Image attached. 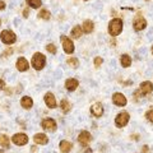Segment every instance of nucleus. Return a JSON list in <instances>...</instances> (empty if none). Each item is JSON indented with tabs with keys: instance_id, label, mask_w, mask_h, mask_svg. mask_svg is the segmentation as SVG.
Returning <instances> with one entry per match:
<instances>
[{
	"instance_id": "473e14b6",
	"label": "nucleus",
	"mask_w": 153,
	"mask_h": 153,
	"mask_svg": "<svg viewBox=\"0 0 153 153\" xmlns=\"http://www.w3.org/2000/svg\"><path fill=\"white\" fill-rule=\"evenodd\" d=\"M147 151H148V147H147V146H144V147H143V149H142V152H143V153H146Z\"/></svg>"
},
{
	"instance_id": "c9c22d12",
	"label": "nucleus",
	"mask_w": 153,
	"mask_h": 153,
	"mask_svg": "<svg viewBox=\"0 0 153 153\" xmlns=\"http://www.w3.org/2000/svg\"><path fill=\"white\" fill-rule=\"evenodd\" d=\"M152 54H153V46H152Z\"/></svg>"
},
{
	"instance_id": "9b49d317",
	"label": "nucleus",
	"mask_w": 153,
	"mask_h": 153,
	"mask_svg": "<svg viewBox=\"0 0 153 153\" xmlns=\"http://www.w3.org/2000/svg\"><path fill=\"white\" fill-rule=\"evenodd\" d=\"M45 102L50 108H55L56 107V98L54 97V94H52L51 92L45 94Z\"/></svg>"
},
{
	"instance_id": "f8f14e48",
	"label": "nucleus",
	"mask_w": 153,
	"mask_h": 153,
	"mask_svg": "<svg viewBox=\"0 0 153 153\" xmlns=\"http://www.w3.org/2000/svg\"><path fill=\"white\" fill-rule=\"evenodd\" d=\"M33 140H35V143H37V144H47L49 138H47L46 134H44V133H38V134H35Z\"/></svg>"
},
{
	"instance_id": "39448f33",
	"label": "nucleus",
	"mask_w": 153,
	"mask_h": 153,
	"mask_svg": "<svg viewBox=\"0 0 153 153\" xmlns=\"http://www.w3.org/2000/svg\"><path fill=\"white\" fill-rule=\"evenodd\" d=\"M12 140H13V143L16 146H25V144H27V142H28V137L26 135V134H23V133H18V134H14Z\"/></svg>"
},
{
	"instance_id": "6ab92c4d",
	"label": "nucleus",
	"mask_w": 153,
	"mask_h": 153,
	"mask_svg": "<svg viewBox=\"0 0 153 153\" xmlns=\"http://www.w3.org/2000/svg\"><path fill=\"white\" fill-rule=\"evenodd\" d=\"M93 22L92 21H89V19H87V21H84L83 22V31L85 33H91L93 31Z\"/></svg>"
},
{
	"instance_id": "2eb2a0df",
	"label": "nucleus",
	"mask_w": 153,
	"mask_h": 153,
	"mask_svg": "<svg viewBox=\"0 0 153 153\" xmlns=\"http://www.w3.org/2000/svg\"><path fill=\"white\" fill-rule=\"evenodd\" d=\"M17 69L19 71H26L28 69V61L26 60V57H19L17 60Z\"/></svg>"
},
{
	"instance_id": "9d476101",
	"label": "nucleus",
	"mask_w": 153,
	"mask_h": 153,
	"mask_svg": "<svg viewBox=\"0 0 153 153\" xmlns=\"http://www.w3.org/2000/svg\"><path fill=\"white\" fill-rule=\"evenodd\" d=\"M91 140H92V135H91L88 131H85V130L80 133V134H79V137H78V142H79L82 146H84V147L87 146Z\"/></svg>"
},
{
	"instance_id": "5701e85b",
	"label": "nucleus",
	"mask_w": 153,
	"mask_h": 153,
	"mask_svg": "<svg viewBox=\"0 0 153 153\" xmlns=\"http://www.w3.org/2000/svg\"><path fill=\"white\" fill-rule=\"evenodd\" d=\"M60 107L63 110V112H69L70 111V103L69 101H66V100H63L60 103Z\"/></svg>"
},
{
	"instance_id": "f3484780",
	"label": "nucleus",
	"mask_w": 153,
	"mask_h": 153,
	"mask_svg": "<svg viewBox=\"0 0 153 153\" xmlns=\"http://www.w3.org/2000/svg\"><path fill=\"white\" fill-rule=\"evenodd\" d=\"M21 105H22V107H25V108L28 110V108L32 107L33 101H32L31 97H28V96H25V97H22V100H21Z\"/></svg>"
},
{
	"instance_id": "7ed1b4c3",
	"label": "nucleus",
	"mask_w": 153,
	"mask_h": 153,
	"mask_svg": "<svg viewBox=\"0 0 153 153\" xmlns=\"http://www.w3.org/2000/svg\"><path fill=\"white\" fill-rule=\"evenodd\" d=\"M16 38H17L16 33L9 31V30L3 31L1 35H0V40H1V42L5 44V45H10V44H13V42H16Z\"/></svg>"
},
{
	"instance_id": "2f4dec72",
	"label": "nucleus",
	"mask_w": 153,
	"mask_h": 153,
	"mask_svg": "<svg viewBox=\"0 0 153 153\" xmlns=\"http://www.w3.org/2000/svg\"><path fill=\"white\" fill-rule=\"evenodd\" d=\"M3 9H5V3L0 1V10H3Z\"/></svg>"
},
{
	"instance_id": "4468645a",
	"label": "nucleus",
	"mask_w": 153,
	"mask_h": 153,
	"mask_svg": "<svg viewBox=\"0 0 153 153\" xmlns=\"http://www.w3.org/2000/svg\"><path fill=\"white\" fill-rule=\"evenodd\" d=\"M153 91V84L151 82H143L139 87V92L143 94H148Z\"/></svg>"
},
{
	"instance_id": "aec40b11",
	"label": "nucleus",
	"mask_w": 153,
	"mask_h": 153,
	"mask_svg": "<svg viewBox=\"0 0 153 153\" xmlns=\"http://www.w3.org/2000/svg\"><path fill=\"white\" fill-rule=\"evenodd\" d=\"M71 143L70 142H66V140H63L60 143V151L63 152V153H68V152H70V149H71Z\"/></svg>"
},
{
	"instance_id": "f704fd0d",
	"label": "nucleus",
	"mask_w": 153,
	"mask_h": 153,
	"mask_svg": "<svg viewBox=\"0 0 153 153\" xmlns=\"http://www.w3.org/2000/svg\"><path fill=\"white\" fill-rule=\"evenodd\" d=\"M0 153H5V152H4L3 149H0Z\"/></svg>"
},
{
	"instance_id": "bb28decb",
	"label": "nucleus",
	"mask_w": 153,
	"mask_h": 153,
	"mask_svg": "<svg viewBox=\"0 0 153 153\" xmlns=\"http://www.w3.org/2000/svg\"><path fill=\"white\" fill-rule=\"evenodd\" d=\"M46 50L50 52V54H56V46L52 45V44H49L46 46Z\"/></svg>"
},
{
	"instance_id": "f257e3e1",
	"label": "nucleus",
	"mask_w": 153,
	"mask_h": 153,
	"mask_svg": "<svg viewBox=\"0 0 153 153\" xmlns=\"http://www.w3.org/2000/svg\"><path fill=\"white\" fill-rule=\"evenodd\" d=\"M123 31V21L119 18H115L112 19L111 22L108 23V32L111 36H117L120 35V32Z\"/></svg>"
},
{
	"instance_id": "6e6552de",
	"label": "nucleus",
	"mask_w": 153,
	"mask_h": 153,
	"mask_svg": "<svg viewBox=\"0 0 153 153\" xmlns=\"http://www.w3.org/2000/svg\"><path fill=\"white\" fill-rule=\"evenodd\" d=\"M133 26H134V30L142 31V30H144V28H146V26H147V21H146V19L143 18L142 16H138V17H135V19H134Z\"/></svg>"
},
{
	"instance_id": "423d86ee",
	"label": "nucleus",
	"mask_w": 153,
	"mask_h": 153,
	"mask_svg": "<svg viewBox=\"0 0 153 153\" xmlns=\"http://www.w3.org/2000/svg\"><path fill=\"white\" fill-rule=\"evenodd\" d=\"M61 42H63V49L66 54H71L74 51V44L70 38H68L66 36H61Z\"/></svg>"
},
{
	"instance_id": "f03ea898",
	"label": "nucleus",
	"mask_w": 153,
	"mask_h": 153,
	"mask_svg": "<svg viewBox=\"0 0 153 153\" xmlns=\"http://www.w3.org/2000/svg\"><path fill=\"white\" fill-rule=\"evenodd\" d=\"M46 63V57L41 54V52H36L35 55L32 56V66L36 70H41L45 66Z\"/></svg>"
},
{
	"instance_id": "dca6fc26",
	"label": "nucleus",
	"mask_w": 153,
	"mask_h": 153,
	"mask_svg": "<svg viewBox=\"0 0 153 153\" xmlns=\"http://www.w3.org/2000/svg\"><path fill=\"white\" fill-rule=\"evenodd\" d=\"M79 85V82L76 79H74V78H71V79H68L65 82V88L68 89V91H74V89H76V87Z\"/></svg>"
},
{
	"instance_id": "412c9836",
	"label": "nucleus",
	"mask_w": 153,
	"mask_h": 153,
	"mask_svg": "<svg viewBox=\"0 0 153 153\" xmlns=\"http://www.w3.org/2000/svg\"><path fill=\"white\" fill-rule=\"evenodd\" d=\"M82 27L80 26H75L73 30H71V36H73L74 38H79L80 36H82Z\"/></svg>"
},
{
	"instance_id": "c85d7f7f",
	"label": "nucleus",
	"mask_w": 153,
	"mask_h": 153,
	"mask_svg": "<svg viewBox=\"0 0 153 153\" xmlns=\"http://www.w3.org/2000/svg\"><path fill=\"white\" fill-rule=\"evenodd\" d=\"M102 57H100V56H97V57H96V59H94V65L96 66H101V64H102Z\"/></svg>"
},
{
	"instance_id": "7c9ffc66",
	"label": "nucleus",
	"mask_w": 153,
	"mask_h": 153,
	"mask_svg": "<svg viewBox=\"0 0 153 153\" xmlns=\"http://www.w3.org/2000/svg\"><path fill=\"white\" fill-rule=\"evenodd\" d=\"M0 89H5V82L4 80H0Z\"/></svg>"
},
{
	"instance_id": "20e7f679",
	"label": "nucleus",
	"mask_w": 153,
	"mask_h": 153,
	"mask_svg": "<svg viewBox=\"0 0 153 153\" xmlns=\"http://www.w3.org/2000/svg\"><path fill=\"white\" fill-rule=\"evenodd\" d=\"M129 117L130 116H129L128 112H125V111L120 112L116 116V119H115V124H116V126L117 128H124L129 123Z\"/></svg>"
},
{
	"instance_id": "4be33fe9",
	"label": "nucleus",
	"mask_w": 153,
	"mask_h": 153,
	"mask_svg": "<svg viewBox=\"0 0 153 153\" xmlns=\"http://www.w3.org/2000/svg\"><path fill=\"white\" fill-rule=\"evenodd\" d=\"M0 146H1L3 148H8L9 147V138L5 135V134L0 135Z\"/></svg>"
},
{
	"instance_id": "cd10ccee",
	"label": "nucleus",
	"mask_w": 153,
	"mask_h": 153,
	"mask_svg": "<svg viewBox=\"0 0 153 153\" xmlns=\"http://www.w3.org/2000/svg\"><path fill=\"white\" fill-rule=\"evenodd\" d=\"M146 117H147L151 123H153V110H149V111L146 112Z\"/></svg>"
},
{
	"instance_id": "b1692460",
	"label": "nucleus",
	"mask_w": 153,
	"mask_h": 153,
	"mask_svg": "<svg viewBox=\"0 0 153 153\" xmlns=\"http://www.w3.org/2000/svg\"><path fill=\"white\" fill-rule=\"evenodd\" d=\"M27 4L31 8H40L42 5V1L41 0H27Z\"/></svg>"
},
{
	"instance_id": "a211bd4d",
	"label": "nucleus",
	"mask_w": 153,
	"mask_h": 153,
	"mask_svg": "<svg viewBox=\"0 0 153 153\" xmlns=\"http://www.w3.org/2000/svg\"><path fill=\"white\" fill-rule=\"evenodd\" d=\"M120 63H121V65L124 66V68H128V66L131 65V57L129 55H126V54H124V55H121Z\"/></svg>"
},
{
	"instance_id": "ddd939ff",
	"label": "nucleus",
	"mask_w": 153,
	"mask_h": 153,
	"mask_svg": "<svg viewBox=\"0 0 153 153\" xmlns=\"http://www.w3.org/2000/svg\"><path fill=\"white\" fill-rule=\"evenodd\" d=\"M91 112H92L94 116H97V117H100V116H102L103 115V107H102V105L100 103V102H97V103H94L92 107H91Z\"/></svg>"
},
{
	"instance_id": "72a5a7b5",
	"label": "nucleus",
	"mask_w": 153,
	"mask_h": 153,
	"mask_svg": "<svg viewBox=\"0 0 153 153\" xmlns=\"http://www.w3.org/2000/svg\"><path fill=\"white\" fill-rule=\"evenodd\" d=\"M23 14H25V17H28V10H27V9H26L25 12H23Z\"/></svg>"
},
{
	"instance_id": "1a4fd4ad",
	"label": "nucleus",
	"mask_w": 153,
	"mask_h": 153,
	"mask_svg": "<svg viewBox=\"0 0 153 153\" xmlns=\"http://www.w3.org/2000/svg\"><path fill=\"white\" fill-rule=\"evenodd\" d=\"M112 101H114V103L115 105H117V106H125L126 105V97L124 96L123 93H114V96H112Z\"/></svg>"
},
{
	"instance_id": "0eeeda50",
	"label": "nucleus",
	"mask_w": 153,
	"mask_h": 153,
	"mask_svg": "<svg viewBox=\"0 0 153 153\" xmlns=\"http://www.w3.org/2000/svg\"><path fill=\"white\" fill-rule=\"evenodd\" d=\"M41 126H42V129H45V130L54 131L55 129H56V121L54 120V119L47 117V119H45V120H42Z\"/></svg>"
},
{
	"instance_id": "393cba45",
	"label": "nucleus",
	"mask_w": 153,
	"mask_h": 153,
	"mask_svg": "<svg viewBox=\"0 0 153 153\" xmlns=\"http://www.w3.org/2000/svg\"><path fill=\"white\" fill-rule=\"evenodd\" d=\"M68 65H70L71 68H76V66L79 65V61H78V59H75V57H70V59H68Z\"/></svg>"
},
{
	"instance_id": "c756f323",
	"label": "nucleus",
	"mask_w": 153,
	"mask_h": 153,
	"mask_svg": "<svg viewBox=\"0 0 153 153\" xmlns=\"http://www.w3.org/2000/svg\"><path fill=\"white\" fill-rule=\"evenodd\" d=\"M12 52H13V49H12V47H9L7 51H4V52H3V57H7L8 55H10Z\"/></svg>"
},
{
	"instance_id": "a878e982",
	"label": "nucleus",
	"mask_w": 153,
	"mask_h": 153,
	"mask_svg": "<svg viewBox=\"0 0 153 153\" xmlns=\"http://www.w3.org/2000/svg\"><path fill=\"white\" fill-rule=\"evenodd\" d=\"M38 17L42 18V19H50V12L46 10V9H44V10H41L40 13H38Z\"/></svg>"
}]
</instances>
